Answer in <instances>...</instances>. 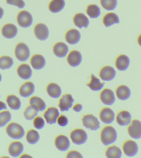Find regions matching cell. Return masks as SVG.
I'll return each mask as SVG.
<instances>
[{
  "instance_id": "1",
  "label": "cell",
  "mask_w": 141,
  "mask_h": 158,
  "mask_svg": "<svg viewBox=\"0 0 141 158\" xmlns=\"http://www.w3.org/2000/svg\"><path fill=\"white\" fill-rule=\"evenodd\" d=\"M100 137L101 141L104 145H110L117 140V132L113 127L106 126L101 131Z\"/></svg>"
},
{
  "instance_id": "2",
  "label": "cell",
  "mask_w": 141,
  "mask_h": 158,
  "mask_svg": "<svg viewBox=\"0 0 141 158\" xmlns=\"http://www.w3.org/2000/svg\"><path fill=\"white\" fill-rule=\"evenodd\" d=\"M6 133L9 136L14 139H22L25 134L23 127L18 123L12 122L7 126Z\"/></svg>"
},
{
  "instance_id": "3",
  "label": "cell",
  "mask_w": 141,
  "mask_h": 158,
  "mask_svg": "<svg viewBox=\"0 0 141 158\" xmlns=\"http://www.w3.org/2000/svg\"><path fill=\"white\" fill-rule=\"evenodd\" d=\"M15 55L16 57L19 61H25L29 58L30 55L29 48L24 43H18L15 49Z\"/></svg>"
},
{
  "instance_id": "4",
  "label": "cell",
  "mask_w": 141,
  "mask_h": 158,
  "mask_svg": "<svg viewBox=\"0 0 141 158\" xmlns=\"http://www.w3.org/2000/svg\"><path fill=\"white\" fill-rule=\"evenodd\" d=\"M70 137L73 143L78 145L86 143L88 138L87 133L81 129H76L72 131L70 133Z\"/></svg>"
},
{
  "instance_id": "5",
  "label": "cell",
  "mask_w": 141,
  "mask_h": 158,
  "mask_svg": "<svg viewBox=\"0 0 141 158\" xmlns=\"http://www.w3.org/2000/svg\"><path fill=\"white\" fill-rule=\"evenodd\" d=\"M83 125L92 131H96L100 128V123L96 117L92 114L85 115L82 118Z\"/></svg>"
},
{
  "instance_id": "6",
  "label": "cell",
  "mask_w": 141,
  "mask_h": 158,
  "mask_svg": "<svg viewBox=\"0 0 141 158\" xmlns=\"http://www.w3.org/2000/svg\"><path fill=\"white\" fill-rule=\"evenodd\" d=\"M17 22L21 27L27 28L32 26L33 22L32 15L28 11H21L17 17Z\"/></svg>"
},
{
  "instance_id": "7",
  "label": "cell",
  "mask_w": 141,
  "mask_h": 158,
  "mask_svg": "<svg viewBox=\"0 0 141 158\" xmlns=\"http://www.w3.org/2000/svg\"><path fill=\"white\" fill-rule=\"evenodd\" d=\"M127 132L131 138L136 139L141 138V122L134 119L127 128Z\"/></svg>"
},
{
  "instance_id": "8",
  "label": "cell",
  "mask_w": 141,
  "mask_h": 158,
  "mask_svg": "<svg viewBox=\"0 0 141 158\" xmlns=\"http://www.w3.org/2000/svg\"><path fill=\"white\" fill-rule=\"evenodd\" d=\"M122 149L127 156L133 157L137 155L139 151L138 144L134 141L128 140L122 146Z\"/></svg>"
},
{
  "instance_id": "9",
  "label": "cell",
  "mask_w": 141,
  "mask_h": 158,
  "mask_svg": "<svg viewBox=\"0 0 141 158\" xmlns=\"http://www.w3.org/2000/svg\"><path fill=\"white\" fill-rule=\"evenodd\" d=\"M34 32L37 39L41 41L46 40L49 36L48 27L43 23H38L35 27Z\"/></svg>"
},
{
  "instance_id": "10",
  "label": "cell",
  "mask_w": 141,
  "mask_h": 158,
  "mask_svg": "<svg viewBox=\"0 0 141 158\" xmlns=\"http://www.w3.org/2000/svg\"><path fill=\"white\" fill-rule=\"evenodd\" d=\"M100 98L102 103L107 106H112L116 101L114 94L112 90L109 89L103 90L100 94Z\"/></svg>"
},
{
  "instance_id": "11",
  "label": "cell",
  "mask_w": 141,
  "mask_h": 158,
  "mask_svg": "<svg viewBox=\"0 0 141 158\" xmlns=\"http://www.w3.org/2000/svg\"><path fill=\"white\" fill-rule=\"evenodd\" d=\"M59 116V112L58 109L54 107L48 108L45 112L44 117L47 123L53 124L56 123Z\"/></svg>"
},
{
  "instance_id": "12",
  "label": "cell",
  "mask_w": 141,
  "mask_h": 158,
  "mask_svg": "<svg viewBox=\"0 0 141 158\" xmlns=\"http://www.w3.org/2000/svg\"><path fill=\"white\" fill-rule=\"evenodd\" d=\"M116 75V71L112 67L104 66L100 72V76L103 80L110 81L114 79Z\"/></svg>"
},
{
  "instance_id": "13",
  "label": "cell",
  "mask_w": 141,
  "mask_h": 158,
  "mask_svg": "<svg viewBox=\"0 0 141 158\" xmlns=\"http://www.w3.org/2000/svg\"><path fill=\"white\" fill-rule=\"evenodd\" d=\"M74 100L70 94L64 95L59 100V107L62 112L68 111L72 107Z\"/></svg>"
},
{
  "instance_id": "14",
  "label": "cell",
  "mask_w": 141,
  "mask_h": 158,
  "mask_svg": "<svg viewBox=\"0 0 141 158\" xmlns=\"http://www.w3.org/2000/svg\"><path fill=\"white\" fill-rule=\"evenodd\" d=\"M67 60L70 66L76 67L81 64L82 61V56L81 53L78 51H72L68 55Z\"/></svg>"
},
{
  "instance_id": "15",
  "label": "cell",
  "mask_w": 141,
  "mask_h": 158,
  "mask_svg": "<svg viewBox=\"0 0 141 158\" xmlns=\"http://www.w3.org/2000/svg\"><path fill=\"white\" fill-rule=\"evenodd\" d=\"M132 118V115L128 111L122 110L118 114L116 120L119 125L124 127L128 126L130 123Z\"/></svg>"
},
{
  "instance_id": "16",
  "label": "cell",
  "mask_w": 141,
  "mask_h": 158,
  "mask_svg": "<svg viewBox=\"0 0 141 158\" xmlns=\"http://www.w3.org/2000/svg\"><path fill=\"white\" fill-rule=\"evenodd\" d=\"M114 112L111 109L105 107L101 110L100 114V117L101 122L106 124H110L115 119Z\"/></svg>"
},
{
  "instance_id": "17",
  "label": "cell",
  "mask_w": 141,
  "mask_h": 158,
  "mask_svg": "<svg viewBox=\"0 0 141 158\" xmlns=\"http://www.w3.org/2000/svg\"><path fill=\"white\" fill-rule=\"evenodd\" d=\"M55 145L58 150L62 152H65L70 147V143L69 139L64 135H59L55 138Z\"/></svg>"
},
{
  "instance_id": "18",
  "label": "cell",
  "mask_w": 141,
  "mask_h": 158,
  "mask_svg": "<svg viewBox=\"0 0 141 158\" xmlns=\"http://www.w3.org/2000/svg\"><path fill=\"white\" fill-rule=\"evenodd\" d=\"M81 35L80 32L75 29L69 30L66 32L65 39L69 44L74 45L77 44L80 41Z\"/></svg>"
},
{
  "instance_id": "19",
  "label": "cell",
  "mask_w": 141,
  "mask_h": 158,
  "mask_svg": "<svg viewBox=\"0 0 141 158\" xmlns=\"http://www.w3.org/2000/svg\"><path fill=\"white\" fill-rule=\"evenodd\" d=\"M130 64V59L127 56L121 54L116 59L115 65L118 70L120 71H125L128 69Z\"/></svg>"
},
{
  "instance_id": "20",
  "label": "cell",
  "mask_w": 141,
  "mask_h": 158,
  "mask_svg": "<svg viewBox=\"0 0 141 158\" xmlns=\"http://www.w3.org/2000/svg\"><path fill=\"white\" fill-rule=\"evenodd\" d=\"M53 51L56 56L61 58H64L69 52V48L63 42H58L53 47Z\"/></svg>"
},
{
  "instance_id": "21",
  "label": "cell",
  "mask_w": 141,
  "mask_h": 158,
  "mask_svg": "<svg viewBox=\"0 0 141 158\" xmlns=\"http://www.w3.org/2000/svg\"><path fill=\"white\" fill-rule=\"evenodd\" d=\"M18 30L14 24L7 23L2 28V35L7 39H12L17 35Z\"/></svg>"
},
{
  "instance_id": "22",
  "label": "cell",
  "mask_w": 141,
  "mask_h": 158,
  "mask_svg": "<svg viewBox=\"0 0 141 158\" xmlns=\"http://www.w3.org/2000/svg\"><path fill=\"white\" fill-rule=\"evenodd\" d=\"M73 22L75 26L80 29L87 28L90 23L88 18L82 13L76 14L73 18Z\"/></svg>"
},
{
  "instance_id": "23",
  "label": "cell",
  "mask_w": 141,
  "mask_h": 158,
  "mask_svg": "<svg viewBox=\"0 0 141 158\" xmlns=\"http://www.w3.org/2000/svg\"><path fill=\"white\" fill-rule=\"evenodd\" d=\"M116 96L118 98L122 101L128 100L130 97L131 91L128 86L121 85L118 87L116 91Z\"/></svg>"
},
{
  "instance_id": "24",
  "label": "cell",
  "mask_w": 141,
  "mask_h": 158,
  "mask_svg": "<svg viewBox=\"0 0 141 158\" xmlns=\"http://www.w3.org/2000/svg\"><path fill=\"white\" fill-rule=\"evenodd\" d=\"M31 64L32 67L35 70H41L45 66V58L40 54H35L31 58Z\"/></svg>"
},
{
  "instance_id": "25",
  "label": "cell",
  "mask_w": 141,
  "mask_h": 158,
  "mask_svg": "<svg viewBox=\"0 0 141 158\" xmlns=\"http://www.w3.org/2000/svg\"><path fill=\"white\" fill-rule=\"evenodd\" d=\"M17 72L19 77L23 80H28L32 77V70L28 64H21L18 67Z\"/></svg>"
},
{
  "instance_id": "26",
  "label": "cell",
  "mask_w": 141,
  "mask_h": 158,
  "mask_svg": "<svg viewBox=\"0 0 141 158\" xmlns=\"http://www.w3.org/2000/svg\"><path fill=\"white\" fill-rule=\"evenodd\" d=\"M24 151V146L20 142L17 141L11 143L8 148L9 153L11 156L17 157Z\"/></svg>"
},
{
  "instance_id": "27",
  "label": "cell",
  "mask_w": 141,
  "mask_h": 158,
  "mask_svg": "<svg viewBox=\"0 0 141 158\" xmlns=\"http://www.w3.org/2000/svg\"><path fill=\"white\" fill-rule=\"evenodd\" d=\"M119 17L116 14L113 12L107 13L104 16L103 23L105 27H109L115 24L120 23Z\"/></svg>"
},
{
  "instance_id": "28",
  "label": "cell",
  "mask_w": 141,
  "mask_h": 158,
  "mask_svg": "<svg viewBox=\"0 0 141 158\" xmlns=\"http://www.w3.org/2000/svg\"><path fill=\"white\" fill-rule=\"evenodd\" d=\"M19 91L20 95L22 97H29L34 92V85L31 81L25 83L20 88Z\"/></svg>"
},
{
  "instance_id": "29",
  "label": "cell",
  "mask_w": 141,
  "mask_h": 158,
  "mask_svg": "<svg viewBox=\"0 0 141 158\" xmlns=\"http://www.w3.org/2000/svg\"><path fill=\"white\" fill-rule=\"evenodd\" d=\"M47 91L49 96L53 98H58L62 94V89L58 84L51 83L47 87Z\"/></svg>"
},
{
  "instance_id": "30",
  "label": "cell",
  "mask_w": 141,
  "mask_h": 158,
  "mask_svg": "<svg viewBox=\"0 0 141 158\" xmlns=\"http://www.w3.org/2000/svg\"><path fill=\"white\" fill-rule=\"evenodd\" d=\"M65 6L64 0H52L49 4V9L52 13H58L63 10Z\"/></svg>"
},
{
  "instance_id": "31",
  "label": "cell",
  "mask_w": 141,
  "mask_h": 158,
  "mask_svg": "<svg viewBox=\"0 0 141 158\" xmlns=\"http://www.w3.org/2000/svg\"><path fill=\"white\" fill-rule=\"evenodd\" d=\"M29 102L31 106L38 112L44 110L46 107L45 102L40 98L37 96H33L31 98Z\"/></svg>"
},
{
  "instance_id": "32",
  "label": "cell",
  "mask_w": 141,
  "mask_h": 158,
  "mask_svg": "<svg viewBox=\"0 0 141 158\" xmlns=\"http://www.w3.org/2000/svg\"><path fill=\"white\" fill-rule=\"evenodd\" d=\"M105 85V82H101L100 79L96 77L92 74H91L90 82L87 84V85L90 88V89L94 91H100L104 87Z\"/></svg>"
},
{
  "instance_id": "33",
  "label": "cell",
  "mask_w": 141,
  "mask_h": 158,
  "mask_svg": "<svg viewBox=\"0 0 141 158\" xmlns=\"http://www.w3.org/2000/svg\"><path fill=\"white\" fill-rule=\"evenodd\" d=\"M105 155L107 158H120L122 155L121 149L116 146L109 147L105 152Z\"/></svg>"
},
{
  "instance_id": "34",
  "label": "cell",
  "mask_w": 141,
  "mask_h": 158,
  "mask_svg": "<svg viewBox=\"0 0 141 158\" xmlns=\"http://www.w3.org/2000/svg\"><path fill=\"white\" fill-rule=\"evenodd\" d=\"M9 107L12 110H18L20 108L21 102L19 99L15 95H9L6 99Z\"/></svg>"
},
{
  "instance_id": "35",
  "label": "cell",
  "mask_w": 141,
  "mask_h": 158,
  "mask_svg": "<svg viewBox=\"0 0 141 158\" xmlns=\"http://www.w3.org/2000/svg\"><path fill=\"white\" fill-rule=\"evenodd\" d=\"M86 12L88 15L92 19L98 18L101 13L100 7L95 4L90 5L88 6Z\"/></svg>"
},
{
  "instance_id": "36",
  "label": "cell",
  "mask_w": 141,
  "mask_h": 158,
  "mask_svg": "<svg viewBox=\"0 0 141 158\" xmlns=\"http://www.w3.org/2000/svg\"><path fill=\"white\" fill-rule=\"evenodd\" d=\"M27 141L29 144H34L38 142L40 135L38 132L35 130L32 129L27 132L26 135Z\"/></svg>"
},
{
  "instance_id": "37",
  "label": "cell",
  "mask_w": 141,
  "mask_h": 158,
  "mask_svg": "<svg viewBox=\"0 0 141 158\" xmlns=\"http://www.w3.org/2000/svg\"><path fill=\"white\" fill-rule=\"evenodd\" d=\"M14 64L13 59L8 56L0 57V69L6 70L12 67Z\"/></svg>"
},
{
  "instance_id": "38",
  "label": "cell",
  "mask_w": 141,
  "mask_h": 158,
  "mask_svg": "<svg viewBox=\"0 0 141 158\" xmlns=\"http://www.w3.org/2000/svg\"><path fill=\"white\" fill-rule=\"evenodd\" d=\"M118 0H100L101 6L105 10L112 11L117 7Z\"/></svg>"
},
{
  "instance_id": "39",
  "label": "cell",
  "mask_w": 141,
  "mask_h": 158,
  "mask_svg": "<svg viewBox=\"0 0 141 158\" xmlns=\"http://www.w3.org/2000/svg\"><path fill=\"white\" fill-rule=\"evenodd\" d=\"M38 111L32 106H28L25 110L24 115L28 120H32L38 115Z\"/></svg>"
},
{
  "instance_id": "40",
  "label": "cell",
  "mask_w": 141,
  "mask_h": 158,
  "mask_svg": "<svg viewBox=\"0 0 141 158\" xmlns=\"http://www.w3.org/2000/svg\"><path fill=\"white\" fill-rule=\"evenodd\" d=\"M11 114L8 111L0 113V128L6 126L11 119Z\"/></svg>"
},
{
  "instance_id": "41",
  "label": "cell",
  "mask_w": 141,
  "mask_h": 158,
  "mask_svg": "<svg viewBox=\"0 0 141 158\" xmlns=\"http://www.w3.org/2000/svg\"><path fill=\"white\" fill-rule=\"evenodd\" d=\"M33 123L35 128L38 130L42 129L45 124L44 120L41 117H36L33 120Z\"/></svg>"
},
{
  "instance_id": "42",
  "label": "cell",
  "mask_w": 141,
  "mask_h": 158,
  "mask_svg": "<svg viewBox=\"0 0 141 158\" xmlns=\"http://www.w3.org/2000/svg\"><path fill=\"white\" fill-rule=\"evenodd\" d=\"M6 1L8 4L14 5L20 9L24 8L25 6L23 0H6Z\"/></svg>"
},
{
  "instance_id": "43",
  "label": "cell",
  "mask_w": 141,
  "mask_h": 158,
  "mask_svg": "<svg viewBox=\"0 0 141 158\" xmlns=\"http://www.w3.org/2000/svg\"><path fill=\"white\" fill-rule=\"evenodd\" d=\"M57 121H58V124L61 127H65L67 125L68 123V118L63 115L59 116Z\"/></svg>"
},
{
  "instance_id": "44",
  "label": "cell",
  "mask_w": 141,
  "mask_h": 158,
  "mask_svg": "<svg viewBox=\"0 0 141 158\" xmlns=\"http://www.w3.org/2000/svg\"><path fill=\"white\" fill-rule=\"evenodd\" d=\"M82 155L76 151H71L67 154L66 158H83Z\"/></svg>"
},
{
  "instance_id": "45",
  "label": "cell",
  "mask_w": 141,
  "mask_h": 158,
  "mask_svg": "<svg viewBox=\"0 0 141 158\" xmlns=\"http://www.w3.org/2000/svg\"><path fill=\"white\" fill-rule=\"evenodd\" d=\"M83 106L80 104L75 105L73 107V109L75 112H79L83 109Z\"/></svg>"
},
{
  "instance_id": "46",
  "label": "cell",
  "mask_w": 141,
  "mask_h": 158,
  "mask_svg": "<svg viewBox=\"0 0 141 158\" xmlns=\"http://www.w3.org/2000/svg\"><path fill=\"white\" fill-rule=\"evenodd\" d=\"M7 109V107L6 106V103L2 102V101H0V111L3 110H6Z\"/></svg>"
},
{
  "instance_id": "47",
  "label": "cell",
  "mask_w": 141,
  "mask_h": 158,
  "mask_svg": "<svg viewBox=\"0 0 141 158\" xmlns=\"http://www.w3.org/2000/svg\"><path fill=\"white\" fill-rule=\"evenodd\" d=\"M3 10L1 7H0V19H2V17H3Z\"/></svg>"
},
{
  "instance_id": "48",
  "label": "cell",
  "mask_w": 141,
  "mask_h": 158,
  "mask_svg": "<svg viewBox=\"0 0 141 158\" xmlns=\"http://www.w3.org/2000/svg\"><path fill=\"white\" fill-rule=\"evenodd\" d=\"M137 43L141 47V34L139 36L138 39H137Z\"/></svg>"
},
{
  "instance_id": "49",
  "label": "cell",
  "mask_w": 141,
  "mask_h": 158,
  "mask_svg": "<svg viewBox=\"0 0 141 158\" xmlns=\"http://www.w3.org/2000/svg\"><path fill=\"white\" fill-rule=\"evenodd\" d=\"M31 157V156L27 155V154H24V155L22 156H21V157Z\"/></svg>"
},
{
  "instance_id": "50",
  "label": "cell",
  "mask_w": 141,
  "mask_h": 158,
  "mask_svg": "<svg viewBox=\"0 0 141 158\" xmlns=\"http://www.w3.org/2000/svg\"><path fill=\"white\" fill-rule=\"evenodd\" d=\"M1 80H2V76H1V74H0V82H1Z\"/></svg>"
}]
</instances>
